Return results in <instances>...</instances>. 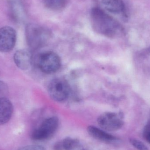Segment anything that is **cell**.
Masks as SVG:
<instances>
[{
	"label": "cell",
	"instance_id": "1",
	"mask_svg": "<svg viewBox=\"0 0 150 150\" xmlns=\"http://www.w3.org/2000/svg\"><path fill=\"white\" fill-rule=\"evenodd\" d=\"M91 18L93 28L99 34L115 38L122 33V28L120 24L100 8L92 9Z\"/></svg>",
	"mask_w": 150,
	"mask_h": 150
},
{
	"label": "cell",
	"instance_id": "2",
	"mask_svg": "<svg viewBox=\"0 0 150 150\" xmlns=\"http://www.w3.org/2000/svg\"><path fill=\"white\" fill-rule=\"evenodd\" d=\"M25 33L27 45L33 50L44 45L51 37V33L47 29L34 24L27 25Z\"/></svg>",
	"mask_w": 150,
	"mask_h": 150
},
{
	"label": "cell",
	"instance_id": "3",
	"mask_svg": "<svg viewBox=\"0 0 150 150\" xmlns=\"http://www.w3.org/2000/svg\"><path fill=\"white\" fill-rule=\"evenodd\" d=\"M59 126V120L57 117L52 116L47 118L33 130L32 138L37 141L49 139L56 133Z\"/></svg>",
	"mask_w": 150,
	"mask_h": 150
},
{
	"label": "cell",
	"instance_id": "4",
	"mask_svg": "<svg viewBox=\"0 0 150 150\" xmlns=\"http://www.w3.org/2000/svg\"><path fill=\"white\" fill-rule=\"evenodd\" d=\"M37 65L43 73L51 74L59 69L61 60L59 55L53 52H47L40 54L38 57Z\"/></svg>",
	"mask_w": 150,
	"mask_h": 150
},
{
	"label": "cell",
	"instance_id": "5",
	"mask_svg": "<svg viewBox=\"0 0 150 150\" xmlns=\"http://www.w3.org/2000/svg\"><path fill=\"white\" fill-rule=\"evenodd\" d=\"M48 92L53 100L62 102L68 98L70 93V87L67 82L64 79H55L49 83Z\"/></svg>",
	"mask_w": 150,
	"mask_h": 150
},
{
	"label": "cell",
	"instance_id": "6",
	"mask_svg": "<svg viewBox=\"0 0 150 150\" xmlns=\"http://www.w3.org/2000/svg\"><path fill=\"white\" fill-rule=\"evenodd\" d=\"M98 123L102 129L107 131H114L121 128L124 122L121 114L107 112L99 116Z\"/></svg>",
	"mask_w": 150,
	"mask_h": 150
},
{
	"label": "cell",
	"instance_id": "7",
	"mask_svg": "<svg viewBox=\"0 0 150 150\" xmlns=\"http://www.w3.org/2000/svg\"><path fill=\"white\" fill-rule=\"evenodd\" d=\"M16 32L11 26H5L0 28V52H11L16 45Z\"/></svg>",
	"mask_w": 150,
	"mask_h": 150
},
{
	"label": "cell",
	"instance_id": "8",
	"mask_svg": "<svg viewBox=\"0 0 150 150\" xmlns=\"http://www.w3.org/2000/svg\"><path fill=\"white\" fill-rule=\"evenodd\" d=\"M13 59L16 66L23 70L29 69L33 62L32 54L27 49L17 51L14 54Z\"/></svg>",
	"mask_w": 150,
	"mask_h": 150
},
{
	"label": "cell",
	"instance_id": "9",
	"mask_svg": "<svg viewBox=\"0 0 150 150\" xmlns=\"http://www.w3.org/2000/svg\"><path fill=\"white\" fill-rule=\"evenodd\" d=\"M87 132L91 137L100 142L106 143H112L117 141V138L111 134L93 126L87 127Z\"/></svg>",
	"mask_w": 150,
	"mask_h": 150
},
{
	"label": "cell",
	"instance_id": "10",
	"mask_svg": "<svg viewBox=\"0 0 150 150\" xmlns=\"http://www.w3.org/2000/svg\"><path fill=\"white\" fill-rule=\"evenodd\" d=\"M13 112V106L7 98H0V125L7 123L10 120Z\"/></svg>",
	"mask_w": 150,
	"mask_h": 150
},
{
	"label": "cell",
	"instance_id": "11",
	"mask_svg": "<svg viewBox=\"0 0 150 150\" xmlns=\"http://www.w3.org/2000/svg\"><path fill=\"white\" fill-rule=\"evenodd\" d=\"M9 4L12 18L16 21L20 22L24 19L25 12L22 0H9Z\"/></svg>",
	"mask_w": 150,
	"mask_h": 150
},
{
	"label": "cell",
	"instance_id": "12",
	"mask_svg": "<svg viewBox=\"0 0 150 150\" xmlns=\"http://www.w3.org/2000/svg\"><path fill=\"white\" fill-rule=\"evenodd\" d=\"M105 9L111 13L120 14L124 10V4L122 0H100Z\"/></svg>",
	"mask_w": 150,
	"mask_h": 150
},
{
	"label": "cell",
	"instance_id": "13",
	"mask_svg": "<svg viewBox=\"0 0 150 150\" xmlns=\"http://www.w3.org/2000/svg\"><path fill=\"white\" fill-rule=\"evenodd\" d=\"M62 142L64 150H86L82 143L75 138L67 137Z\"/></svg>",
	"mask_w": 150,
	"mask_h": 150
},
{
	"label": "cell",
	"instance_id": "14",
	"mask_svg": "<svg viewBox=\"0 0 150 150\" xmlns=\"http://www.w3.org/2000/svg\"><path fill=\"white\" fill-rule=\"evenodd\" d=\"M44 5L48 9L58 11L63 10L67 4L68 0H43Z\"/></svg>",
	"mask_w": 150,
	"mask_h": 150
},
{
	"label": "cell",
	"instance_id": "15",
	"mask_svg": "<svg viewBox=\"0 0 150 150\" xmlns=\"http://www.w3.org/2000/svg\"><path fill=\"white\" fill-rule=\"evenodd\" d=\"M130 143L138 150H149L147 146L141 141L135 139H130Z\"/></svg>",
	"mask_w": 150,
	"mask_h": 150
},
{
	"label": "cell",
	"instance_id": "16",
	"mask_svg": "<svg viewBox=\"0 0 150 150\" xmlns=\"http://www.w3.org/2000/svg\"><path fill=\"white\" fill-rule=\"evenodd\" d=\"M8 93V88L7 84L0 80V98L4 97H7Z\"/></svg>",
	"mask_w": 150,
	"mask_h": 150
},
{
	"label": "cell",
	"instance_id": "17",
	"mask_svg": "<svg viewBox=\"0 0 150 150\" xmlns=\"http://www.w3.org/2000/svg\"><path fill=\"white\" fill-rule=\"evenodd\" d=\"M18 150H46L41 145H30L23 147Z\"/></svg>",
	"mask_w": 150,
	"mask_h": 150
},
{
	"label": "cell",
	"instance_id": "18",
	"mask_svg": "<svg viewBox=\"0 0 150 150\" xmlns=\"http://www.w3.org/2000/svg\"><path fill=\"white\" fill-rule=\"evenodd\" d=\"M54 150H64L63 149V144H62V141L58 142L57 143L54 145Z\"/></svg>",
	"mask_w": 150,
	"mask_h": 150
},
{
	"label": "cell",
	"instance_id": "19",
	"mask_svg": "<svg viewBox=\"0 0 150 150\" xmlns=\"http://www.w3.org/2000/svg\"><path fill=\"white\" fill-rule=\"evenodd\" d=\"M146 137L147 141L150 144V130H149L147 133H146Z\"/></svg>",
	"mask_w": 150,
	"mask_h": 150
}]
</instances>
